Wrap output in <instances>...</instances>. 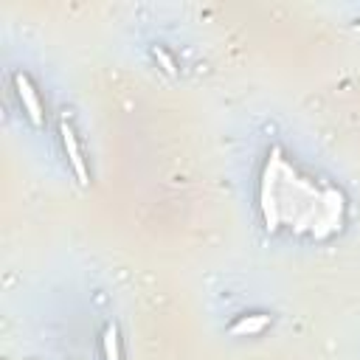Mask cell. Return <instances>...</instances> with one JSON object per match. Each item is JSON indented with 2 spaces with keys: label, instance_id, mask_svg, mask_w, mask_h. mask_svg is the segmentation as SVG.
<instances>
[{
  "label": "cell",
  "instance_id": "4",
  "mask_svg": "<svg viewBox=\"0 0 360 360\" xmlns=\"http://www.w3.org/2000/svg\"><path fill=\"white\" fill-rule=\"evenodd\" d=\"M104 360H121V349H118V329L107 326L104 329Z\"/></svg>",
  "mask_w": 360,
  "mask_h": 360
},
{
  "label": "cell",
  "instance_id": "2",
  "mask_svg": "<svg viewBox=\"0 0 360 360\" xmlns=\"http://www.w3.org/2000/svg\"><path fill=\"white\" fill-rule=\"evenodd\" d=\"M14 87H17L20 104H22V110L28 112V118H31L37 127H42V121H45V115H42V104H39V96H37L34 84L28 82V76H25V73H14Z\"/></svg>",
  "mask_w": 360,
  "mask_h": 360
},
{
  "label": "cell",
  "instance_id": "3",
  "mask_svg": "<svg viewBox=\"0 0 360 360\" xmlns=\"http://www.w3.org/2000/svg\"><path fill=\"white\" fill-rule=\"evenodd\" d=\"M267 323H270L267 315H242V318L231 326V332H233V335H259Z\"/></svg>",
  "mask_w": 360,
  "mask_h": 360
},
{
  "label": "cell",
  "instance_id": "5",
  "mask_svg": "<svg viewBox=\"0 0 360 360\" xmlns=\"http://www.w3.org/2000/svg\"><path fill=\"white\" fill-rule=\"evenodd\" d=\"M152 56H155V59L160 62V68H163V70H166L169 76H174V73H177V65H174V59H172V53H169L166 48L155 45V48H152Z\"/></svg>",
  "mask_w": 360,
  "mask_h": 360
},
{
  "label": "cell",
  "instance_id": "1",
  "mask_svg": "<svg viewBox=\"0 0 360 360\" xmlns=\"http://www.w3.org/2000/svg\"><path fill=\"white\" fill-rule=\"evenodd\" d=\"M59 135H62L65 155H68V160H70V166H73V172H76L79 183H82V186H90V174H87V166H84L82 149H79V143H76V135H73V127L68 124V118H62V121H59Z\"/></svg>",
  "mask_w": 360,
  "mask_h": 360
}]
</instances>
